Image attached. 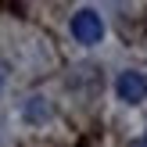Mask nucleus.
Returning a JSON list of instances; mask_svg holds the SVG:
<instances>
[{"label": "nucleus", "mask_w": 147, "mask_h": 147, "mask_svg": "<svg viewBox=\"0 0 147 147\" xmlns=\"http://www.w3.org/2000/svg\"><path fill=\"white\" fill-rule=\"evenodd\" d=\"M72 40L76 43H100L104 40V18H100L93 7H79L72 14Z\"/></svg>", "instance_id": "nucleus-1"}, {"label": "nucleus", "mask_w": 147, "mask_h": 147, "mask_svg": "<svg viewBox=\"0 0 147 147\" xmlns=\"http://www.w3.org/2000/svg\"><path fill=\"white\" fill-rule=\"evenodd\" d=\"M0 86H4V65H0Z\"/></svg>", "instance_id": "nucleus-3"}, {"label": "nucleus", "mask_w": 147, "mask_h": 147, "mask_svg": "<svg viewBox=\"0 0 147 147\" xmlns=\"http://www.w3.org/2000/svg\"><path fill=\"white\" fill-rule=\"evenodd\" d=\"M115 93H119V100H126V104H140L147 97V76L144 72H119Z\"/></svg>", "instance_id": "nucleus-2"}]
</instances>
